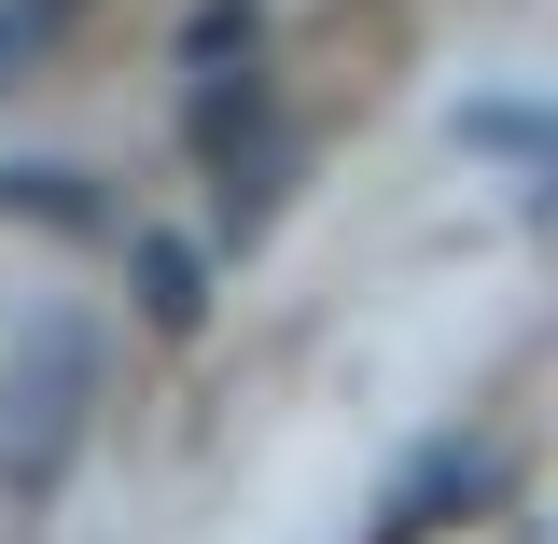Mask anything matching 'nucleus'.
<instances>
[{"instance_id": "nucleus-6", "label": "nucleus", "mask_w": 558, "mask_h": 544, "mask_svg": "<svg viewBox=\"0 0 558 544\" xmlns=\"http://www.w3.org/2000/svg\"><path fill=\"white\" fill-rule=\"evenodd\" d=\"M43 209V223H98V196H70V168H14V182H0V209Z\"/></svg>"}, {"instance_id": "nucleus-4", "label": "nucleus", "mask_w": 558, "mask_h": 544, "mask_svg": "<svg viewBox=\"0 0 558 544\" xmlns=\"http://www.w3.org/2000/svg\"><path fill=\"white\" fill-rule=\"evenodd\" d=\"M461 154H517V168H531V209H558V112L488 98V112H461Z\"/></svg>"}, {"instance_id": "nucleus-2", "label": "nucleus", "mask_w": 558, "mask_h": 544, "mask_svg": "<svg viewBox=\"0 0 558 544\" xmlns=\"http://www.w3.org/2000/svg\"><path fill=\"white\" fill-rule=\"evenodd\" d=\"M279 182H293V140L252 126L238 154H209V209H223V238H266L279 223Z\"/></svg>"}, {"instance_id": "nucleus-1", "label": "nucleus", "mask_w": 558, "mask_h": 544, "mask_svg": "<svg viewBox=\"0 0 558 544\" xmlns=\"http://www.w3.org/2000/svg\"><path fill=\"white\" fill-rule=\"evenodd\" d=\"M84 406H98V336L84 322H28L0 363V503H57L84 461Z\"/></svg>"}, {"instance_id": "nucleus-5", "label": "nucleus", "mask_w": 558, "mask_h": 544, "mask_svg": "<svg viewBox=\"0 0 558 544\" xmlns=\"http://www.w3.org/2000/svg\"><path fill=\"white\" fill-rule=\"evenodd\" d=\"M70 14H84V0H0V84H28V70L57 57Z\"/></svg>"}, {"instance_id": "nucleus-3", "label": "nucleus", "mask_w": 558, "mask_h": 544, "mask_svg": "<svg viewBox=\"0 0 558 544\" xmlns=\"http://www.w3.org/2000/svg\"><path fill=\"white\" fill-rule=\"evenodd\" d=\"M126 279H140V322H154V336H196L209 322V266L182 238H126Z\"/></svg>"}]
</instances>
